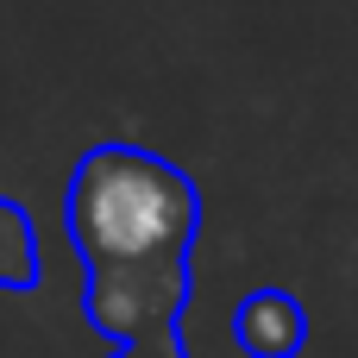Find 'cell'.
I'll list each match as a JSON object with an SVG mask.
<instances>
[{"mask_svg": "<svg viewBox=\"0 0 358 358\" xmlns=\"http://www.w3.org/2000/svg\"><path fill=\"white\" fill-rule=\"evenodd\" d=\"M69 233L94 277L88 315L113 340H138L182 296L189 239H195V189L164 157L107 145L76 170Z\"/></svg>", "mask_w": 358, "mask_h": 358, "instance_id": "cell-1", "label": "cell"}, {"mask_svg": "<svg viewBox=\"0 0 358 358\" xmlns=\"http://www.w3.org/2000/svg\"><path fill=\"white\" fill-rule=\"evenodd\" d=\"M239 334L258 358H289L302 346V315H296L289 296H252L239 308Z\"/></svg>", "mask_w": 358, "mask_h": 358, "instance_id": "cell-2", "label": "cell"}, {"mask_svg": "<svg viewBox=\"0 0 358 358\" xmlns=\"http://www.w3.org/2000/svg\"><path fill=\"white\" fill-rule=\"evenodd\" d=\"M0 283H6V289L31 283V245H25V220H19V208H6V201H0Z\"/></svg>", "mask_w": 358, "mask_h": 358, "instance_id": "cell-3", "label": "cell"}, {"mask_svg": "<svg viewBox=\"0 0 358 358\" xmlns=\"http://www.w3.org/2000/svg\"><path fill=\"white\" fill-rule=\"evenodd\" d=\"M126 358H145V352H126Z\"/></svg>", "mask_w": 358, "mask_h": 358, "instance_id": "cell-4", "label": "cell"}]
</instances>
